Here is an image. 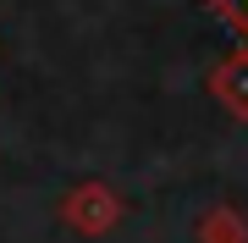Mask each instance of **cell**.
<instances>
[{
    "label": "cell",
    "instance_id": "1",
    "mask_svg": "<svg viewBox=\"0 0 248 243\" xmlns=\"http://www.w3.org/2000/svg\"><path fill=\"white\" fill-rule=\"evenodd\" d=\"M215 99L226 111H237V116H248V50L215 66Z\"/></svg>",
    "mask_w": 248,
    "mask_h": 243
},
{
    "label": "cell",
    "instance_id": "2",
    "mask_svg": "<svg viewBox=\"0 0 248 243\" xmlns=\"http://www.w3.org/2000/svg\"><path fill=\"white\" fill-rule=\"evenodd\" d=\"M210 6L221 11L232 28H237V33H243V45H248V0H210Z\"/></svg>",
    "mask_w": 248,
    "mask_h": 243
}]
</instances>
